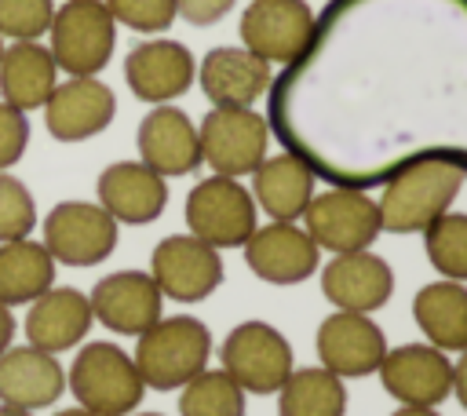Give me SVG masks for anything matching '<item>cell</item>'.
<instances>
[{
	"instance_id": "obj_28",
	"label": "cell",
	"mask_w": 467,
	"mask_h": 416,
	"mask_svg": "<svg viewBox=\"0 0 467 416\" xmlns=\"http://www.w3.org/2000/svg\"><path fill=\"white\" fill-rule=\"evenodd\" d=\"M55 259L40 241H0V303L29 307L55 285Z\"/></svg>"
},
{
	"instance_id": "obj_33",
	"label": "cell",
	"mask_w": 467,
	"mask_h": 416,
	"mask_svg": "<svg viewBox=\"0 0 467 416\" xmlns=\"http://www.w3.org/2000/svg\"><path fill=\"white\" fill-rule=\"evenodd\" d=\"M55 0H0L4 40H40L51 29Z\"/></svg>"
},
{
	"instance_id": "obj_34",
	"label": "cell",
	"mask_w": 467,
	"mask_h": 416,
	"mask_svg": "<svg viewBox=\"0 0 467 416\" xmlns=\"http://www.w3.org/2000/svg\"><path fill=\"white\" fill-rule=\"evenodd\" d=\"M113 15L117 26H128L135 33H164L179 15H175V0H102Z\"/></svg>"
},
{
	"instance_id": "obj_22",
	"label": "cell",
	"mask_w": 467,
	"mask_h": 416,
	"mask_svg": "<svg viewBox=\"0 0 467 416\" xmlns=\"http://www.w3.org/2000/svg\"><path fill=\"white\" fill-rule=\"evenodd\" d=\"M270 62L248 47H212L197 62V84L212 106H255L270 91Z\"/></svg>"
},
{
	"instance_id": "obj_41",
	"label": "cell",
	"mask_w": 467,
	"mask_h": 416,
	"mask_svg": "<svg viewBox=\"0 0 467 416\" xmlns=\"http://www.w3.org/2000/svg\"><path fill=\"white\" fill-rule=\"evenodd\" d=\"M55 416H95V412H88V409H80V405H77V409H58Z\"/></svg>"
},
{
	"instance_id": "obj_16",
	"label": "cell",
	"mask_w": 467,
	"mask_h": 416,
	"mask_svg": "<svg viewBox=\"0 0 467 416\" xmlns=\"http://www.w3.org/2000/svg\"><path fill=\"white\" fill-rule=\"evenodd\" d=\"M317 358L321 369H328L339 380H361L372 376L387 354V336L368 314H350V310H332L317 325Z\"/></svg>"
},
{
	"instance_id": "obj_9",
	"label": "cell",
	"mask_w": 467,
	"mask_h": 416,
	"mask_svg": "<svg viewBox=\"0 0 467 416\" xmlns=\"http://www.w3.org/2000/svg\"><path fill=\"white\" fill-rule=\"evenodd\" d=\"M117 219L99 201H58L44 215V248L62 266H99L117 248Z\"/></svg>"
},
{
	"instance_id": "obj_43",
	"label": "cell",
	"mask_w": 467,
	"mask_h": 416,
	"mask_svg": "<svg viewBox=\"0 0 467 416\" xmlns=\"http://www.w3.org/2000/svg\"><path fill=\"white\" fill-rule=\"evenodd\" d=\"M0 55H4V36H0Z\"/></svg>"
},
{
	"instance_id": "obj_38",
	"label": "cell",
	"mask_w": 467,
	"mask_h": 416,
	"mask_svg": "<svg viewBox=\"0 0 467 416\" xmlns=\"http://www.w3.org/2000/svg\"><path fill=\"white\" fill-rule=\"evenodd\" d=\"M11 343H15V314H11V307L0 303V354H4Z\"/></svg>"
},
{
	"instance_id": "obj_11",
	"label": "cell",
	"mask_w": 467,
	"mask_h": 416,
	"mask_svg": "<svg viewBox=\"0 0 467 416\" xmlns=\"http://www.w3.org/2000/svg\"><path fill=\"white\" fill-rule=\"evenodd\" d=\"M150 277L164 299L201 303L223 285V255L193 234H171L157 241L150 255Z\"/></svg>"
},
{
	"instance_id": "obj_35",
	"label": "cell",
	"mask_w": 467,
	"mask_h": 416,
	"mask_svg": "<svg viewBox=\"0 0 467 416\" xmlns=\"http://www.w3.org/2000/svg\"><path fill=\"white\" fill-rule=\"evenodd\" d=\"M26 146H29V120H26V113L0 99V172L18 164Z\"/></svg>"
},
{
	"instance_id": "obj_4",
	"label": "cell",
	"mask_w": 467,
	"mask_h": 416,
	"mask_svg": "<svg viewBox=\"0 0 467 416\" xmlns=\"http://www.w3.org/2000/svg\"><path fill=\"white\" fill-rule=\"evenodd\" d=\"M66 390H73L77 405L95 416H128L139 409L146 383L128 350H120L117 343L95 339L77 350L66 372Z\"/></svg>"
},
{
	"instance_id": "obj_24",
	"label": "cell",
	"mask_w": 467,
	"mask_h": 416,
	"mask_svg": "<svg viewBox=\"0 0 467 416\" xmlns=\"http://www.w3.org/2000/svg\"><path fill=\"white\" fill-rule=\"evenodd\" d=\"M95 325L91 317V303L80 288L69 285H51L44 296H36L26 310V336L33 347L47 350V354H66L77 343H84L88 328Z\"/></svg>"
},
{
	"instance_id": "obj_39",
	"label": "cell",
	"mask_w": 467,
	"mask_h": 416,
	"mask_svg": "<svg viewBox=\"0 0 467 416\" xmlns=\"http://www.w3.org/2000/svg\"><path fill=\"white\" fill-rule=\"evenodd\" d=\"M390 416H438V409H420V405H401Z\"/></svg>"
},
{
	"instance_id": "obj_23",
	"label": "cell",
	"mask_w": 467,
	"mask_h": 416,
	"mask_svg": "<svg viewBox=\"0 0 467 416\" xmlns=\"http://www.w3.org/2000/svg\"><path fill=\"white\" fill-rule=\"evenodd\" d=\"M66 390V369L58 365L55 354L22 343V347H7L0 354V405H15V409H47L62 398Z\"/></svg>"
},
{
	"instance_id": "obj_30",
	"label": "cell",
	"mask_w": 467,
	"mask_h": 416,
	"mask_svg": "<svg viewBox=\"0 0 467 416\" xmlns=\"http://www.w3.org/2000/svg\"><path fill=\"white\" fill-rule=\"evenodd\" d=\"M179 416H244V390L223 369H204L179 387Z\"/></svg>"
},
{
	"instance_id": "obj_10",
	"label": "cell",
	"mask_w": 467,
	"mask_h": 416,
	"mask_svg": "<svg viewBox=\"0 0 467 416\" xmlns=\"http://www.w3.org/2000/svg\"><path fill=\"white\" fill-rule=\"evenodd\" d=\"M303 230L317 248H328L332 255L358 252L379 237V208L368 190L328 186L310 197L303 212Z\"/></svg>"
},
{
	"instance_id": "obj_18",
	"label": "cell",
	"mask_w": 467,
	"mask_h": 416,
	"mask_svg": "<svg viewBox=\"0 0 467 416\" xmlns=\"http://www.w3.org/2000/svg\"><path fill=\"white\" fill-rule=\"evenodd\" d=\"M244 263L259 281L270 285H299L317 274L321 248L299 223H266L255 226L252 237L241 244Z\"/></svg>"
},
{
	"instance_id": "obj_3",
	"label": "cell",
	"mask_w": 467,
	"mask_h": 416,
	"mask_svg": "<svg viewBox=\"0 0 467 416\" xmlns=\"http://www.w3.org/2000/svg\"><path fill=\"white\" fill-rule=\"evenodd\" d=\"M135 369L150 390H179L197 372L208 369L212 332L201 317L175 314L157 317L142 336H135Z\"/></svg>"
},
{
	"instance_id": "obj_36",
	"label": "cell",
	"mask_w": 467,
	"mask_h": 416,
	"mask_svg": "<svg viewBox=\"0 0 467 416\" xmlns=\"http://www.w3.org/2000/svg\"><path fill=\"white\" fill-rule=\"evenodd\" d=\"M237 0H175V15L186 18L190 26H215L234 11Z\"/></svg>"
},
{
	"instance_id": "obj_37",
	"label": "cell",
	"mask_w": 467,
	"mask_h": 416,
	"mask_svg": "<svg viewBox=\"0 0 467 416\" xmlns=\"http://www.w3.org/2000/svg\"><path fill=\"white\" fill-rule=\"evenodd\" d=\"M452 394H456V401L467 409V350H460V358H456V365H452Z\"/></svg>"
},
{
	"instance_id": "obj_20",
	"label": "cell",
	"mask_w": 467,
	"mask_h": 416,
	"mask_svg": "<svg viewBox=\"0 0 467 416\" xmlns=\"http://www.w3.org/2000/svg\"><path fill=\"white\" fill-rule=\"evenodd\" d=\"M135 146H139V161L146 168H153L164 179H179V175H193L204 161H201V139H197V124L190 120V113H182L179 106L164 102L153 106L135 131Z\"/></svg>"
},
{
	"instance_id": "obj_15",
	"label": "cell",
	"mask_w": 467,
	"mask_h": 416,
	"mask_svg": "<svg viewBox=\"0 0 467 416\" xmlns=\"http://www.w3.org/2000/svg\"><path fill=\"white\" fill-rule=\"evenodd\" d=\"M88 303L91 317L117 336H142L164 310V296L150 270H113L99 277Z\"/></svg>"
},
{
	"instance_id": "obj_25",
	"label": "cell",
	"mask_w": 467,
	"mask_h": 416,
	"mask_svg": "<svg viewBox=\"0 0 467 416\" xmlns=\"http://www.w3.org/2000/svg\"><path fill=\"white\" fill-rule=\"evenodd\" d=\"M317 175L296 157V153H274L263 157V164L252 172V201L263 208L274 223H299L310 197L317 193Z\"/></svg>"
},
{
	"instance_id": "obj_26",
	"label": "cell",
	"mask_w": 467,
	"mask_h": 416,
	"mask_svg": "<svg viewBox=\"0 0 467 416\" xmlns=\"http://www.w3.org/2000/svg\"><path fill=\"white\" fill-rule=\"evenodd\" d=\"M58 84V66L40 40H11L0 55V99L22 113L44 109Z\"/></svg>"
},
{
	"instance_id": "obj_1",
	"label": "cell",
	"mask_w": 467,
	"mask_h": 416,
	"mask_svg": "<svg viewBox=\"0 0 467 416\" xmlns=\"http://www.w3.org/2000/svg\"><path fill=\"white\" fill-rule=\"evenodd\" d=\"M266 124L328 186L416 161L467 172V0H328L270 80Z\"/></svg>"
},
{
	"instance_id": "obj_6",
	"label": "cell",
	"mask_w": 467,
	"mask_h": 416,
	"mask_svg": "<svg viewBox=\"0 0 467 416\" xmlns=\"http://www.w3.org/2000/svg\"><path fill=\"white\" fill-rule=\"evenodd\" d=\"M201 161L215 175H252L270 150V124L252 106H212L197 124Z\"/></svg>"
},
{
	"instance_id": "obj_19",
	"label": "cell",
	"mask_w": 467,
	"mask_h": 416,
	"mask_svg": "<svg viewBox=\"0 0 467 416\" xmlns=\"http://www.w3.org/2000/svg\"><path fill=\"white\" fill-rule=\"evenodd\" d=\"M321 292L336 310L372 314L390 303L394 270L383 255H376L368 248L339 252L321 266Z\"/></svg>"
},
{
	"instance_id": "obj_12",
	"label": "cell",
	"mask_w": 467,
	"mask_h": 416,
	"mask_svg": "<svg viewBox=\"0 0 467 416\" xmlns=\"http://www.w3.org/2000/svg\"><path fill=\"white\" fill-rule=\"evenodd\" d=\"M376 372H379L383 390L401 405L438 409L452 394V361L445 358V350L431 343L387 347Z\"/></svg>"
},
{
	"instance_id": "obj_5",
	"label": "cell",
	"mask_w": 467,
	"mask_h": 416,
	"mask_svg": "<svg viewBox=\"0 0 467 416\" xmlns=\"http://www.w3.org/2000/svg\"><path fill=\"white\" fill-rule=\"evenodd\" d=\"M117 47V22L102 0H66L55 7L47 51L69 77H99Z\"/></svg>"
},
{
	"instance_id": "obj_14",
	"label": "cell",
	"mask_w": 467,
	"mask_h": 416,
	"mask_svg": "<svg viewBox=\"0 0 467 416\" xmlns=\"http://www.w3.org/2000/svg\"><path fill=\"white\" fill-rule=\"evenodd\" d=\"M124 80L135 99H142L150 106H164L190 91V84L197 80V58L186 44L153 36L128 51Z\"/></svg>"
},
{
	"instance_id": "obj_27",
	"label": "cell",
	"mask_w": 467,
	"mask_h": 416,
	"mask_svg": "<svg viewBox=\"0 0 467 416\" xmlns=\"http://www.w3.org/2000/svg\"><path fill=\"white\" fill-rule=\"evenodd\" d=\"M412 317L423 339L438 350H467V285L431 281L412 296Z\"/></svg>"
},
{
	"instance_id": "obj_7",
	"label": "cell",
	"mask_w": 467,
	"mask_h": 416,
	"mask_svg": "<svg viewBox=\"0 0 467 416\" xmlns=\"http://www.w3.org/2000/svg\"><path fill=\"white\" fill-rule=\"evenodd\" d=\"M255 215L248 186L230 175H208L186 193V226L212 248H241L259 226Z\"/></svg>"
},
{
	"instance_id": "obj_2",
	"label": "cell",
	"mask_w": 467,
	"mask_h": 416,
	"mask_svg": "<svg viewBox=\"0 0 467 416\" xmlns=\"http://www.w3.org/2000/svg\"><path fill=\"white\" fill-rule=\"evenodd\" d=\"M467 182V172L449 161H416L383 182L376 201L379 230L387 234H423L438 215L452 208Z\"/></svg>"
},
{
	"instance_id": "obj_32",
	"label": "cell",
	"mask_w": 467,
	"mask_h": 416,
	"mask_svg": "<svg viewBox=\"0 0 467 416\" xmlns=\"http://www.w3.org/2000/svg\"><path fill=\"white\" fill-rule=\"evenodd\" d=\"M33 230H36V201L29 186L18 175L0 172V241H22Z\"/></svg>"
},
{
	"instance_id": "obj_40",
	"label": "cell",
	"mask_w": 467,
	"mask_h": 416,
	"mask_svg": "<svg viewBox=\"0 0 467 416\" xmlns=\"http://www.w3.org/2000/svg\"><path fill=\"white\" fill-rule=\"evenodd\" d=\"M0 416H33L29 409H15V405H0Z\"/></svg>"
},
{
	"instance_id": "obj_31",
	"label": "cell",
	"mask_w": 467,
	"mask_h": 416,
	"mask_svg": "<svg viewBox=\"0 0 467 416\" xmlns=\"http://www.w3.org/2000/svg\"><path fill=\"white\" fill-rule=\"evenodd\" d=\"M423 252L441 277L467 285V212L438 215L423 230Z\"/></svg>"
},
{
	"instance_id": "obj_42",
	"label": "cell",
	"mask_w": 467,
	"mask_h": 416,
	"mask_svg": "<svg viewBox=\"0 0 467 416\" xmlns=\"http://www.w3.org/2000/svg\"><path fill=\"white\" fill-rule=\"evenodd\" d=\"M128 416H161V412H128Z\"/></svg>"
},
{
	"instance_id": "obj_13",
	"label": "cell",
	"mask_w": 467,
	"mask_h": 416,
	"mask_svg": "<svg viewBox=\"0 0 467 416\" xmlns=\"http://www.w3.org/2000/svg\"><path fill=\"white\" fill-rule=\"evenodd\" d=\"M237 29L241 47L270 66H288L314 29V7L306 0H252L241 11Z\"/></svg>"
},
{
	"instance_id": "obj_29",
	"label": "cell",
	"mask_w": 467,
	"mask_h": 416,
	"mask_svg": "<svg viewBox=\"0 0 467 416\" xmlns=\"http://www.w3.org/2000/svg\"><path fill=\"white\" fill-rule=\"evenodd\" d=\"M277 416H347V387L321 365L292 369L277 390Z\"/></svg>"
},
{
	"instance_id": "obj_17",
	"label": "cell",
	"mask_w": 467,
	"mask_h": 416,
	"mask_svg": "<svg viewBox=\"0 0 467 416\" xmlns=\"http://www.w3.org/2000/svg\"><path fill=\"white\" fill-rule=\"evenodd\" d=\"M113 117H117V95L99 77H69L55 84V91L44 102L47 135L58 142H84L106 131Z\"/></svg>"
},
{
	"instance_id": "obj_8",
	"label": "cell",
	"mask_w": 467,
	"mask_h": 416,
	"mask_svg": "<svg viewBox=\"0 0 467 416\" xmlns=\"http://www.w3.org/2000/svg\"><path fill=\"white\" fill-rule=\"evenodd\" d=\"M219 361L244 394H277L292 372V343L270 321H241L223 339Z\"/></svg>"
},
{
	"instance_id": "obj_21",
	"label": "cell",
	"mask_w": 467,
	"mask_h": 416,
	"mask_svg": "<svg viewBox=\"0 0 467 416\" xmlns=\"http://www.w3.org/2000/svg\"><path fill=\"white\" fill-rule=\"evenodd\" d=\"M95 193H99V204L117 223L146 226L168 204V179L146 168L142 161H113L99 172Z\"/></svg>"
}]
</instances>
